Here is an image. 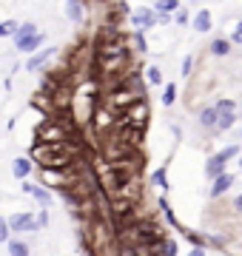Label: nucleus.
Here are the masks:
<instances>
[{
    "label": "nucleus",
    "mask_w": 242,
    "mask_h": 256,
    "mask_svg": "<svg viewBox=\"0 0 242 256\" xmlns=\"http://www.w3.org/2000/svg\"><path fill=\"white\" fill-rule=\"evenodd\" d=\"M182 74H186V77L191 74V57H186V60H182Z\"/></svg>",
    "instance_id": "bb28decb"
},
{
    "label": "nucleus",
    "mask_w": 242,
    "mask_h": 256,
    "mask_svg": "<svg viewBox=\"0 0 242 256\" xmlns=\"http://www.w3.org/2000/svg\"><path fill=\"white\" fill-rule=\"evenodd\" d=\"M32 168H34V165H32L28 156H18V160L12 162V174L18 176V180H26V176L32 174Z\"/></svg>",
    "instance_id": "0eeeda50"
},
{
    "label": "nucleus",
    "mask_w": 242,
    "mask_h": 256,
    "mask_svg": "<svg viewBox=\"0 0 242 256\" xmlns=\"http://www.w3.org/2000/svg\"><path fill=\"white\" fill-rule=\"evenodd\" d=\"M66 140H68V128L60 120H46L38 131V142H66Z\"/></svg>",
    "instance_id": "7ed1b4c3"
},
{
    "label": "nucleus",
    "mask_w": 242,
    "mask_h": 256,
    "mask_svg": "<svg viewBox=\"0 0 242 256\" xmlns=\"http://www.w3.org/2000/svg\"><path fill=\"white\" fill-rule=\"evenodd\" d=\"M234 111H228V114H220V120H216V131H228V128L234 126Z\"/></svg>",
    "instance_id": "f3484780"
},
{
    "label": "nucleus",
    "mask_w": 242,
    "mask_h": 256,
    "mask_svg": "<svg viewBox=\"0 0 242 256\" xmlns=\"http://www.w3.org/2000/svg\"><path fill=\"white\" fill-rule=\"evenodd\" d=\"M9 220H3V216H0V242H9Z\"/></svg>",
    "instance_id": "393cba45"
},
{
    "label": "nucleus",
    "mask_w": 242,
    "mask_h": 256,
    "mask_svg": "<svg viewBox=\"0 0 242 256\" xmlns=\"http://www.w3.org/2000/svg\"><path fill=\"white\" fill-rule=\"evenodd\" d=\"M23 194H28V196H34V200L43 205V208H48L52 205V194L46 191V188H40V185L34 182H23Z\"/></svg>",
    "instance_id": "39448f33"
},
{
    "label": "nucleus",
    "mask_w": 242,
    "mask_h": 256,
    "mask_svg": "<svg viewBox=\"0 0 242 256\" xmlns=\"http://www.w3.org/2000/svg\"><path fill=\"white\" fill-rule=\"evenodd\" d=\"M9 228L12 234H32V230H38V220H34V214H28V210H18V214H12L9 216Z\"/></svg>",
    "instance_id": "20e7f679"
},
{
    "label": "nucleus",
    "mask_w": 242,
    "mask_h": 256,
    "mask_svg": "<svg viewBox=\"0 0 242 256\" xmlns=\"http://www.w3.org/2000/svg\"><path fill=\"white\" fill-rule=\"evenodd\" d=\"M34 23H23V26L18 28V34H14V43H23V40H26V37H32V34H38V32H34Z\"/></svg>",
    "instance_id": "2eb2a0df"
},
{
    "label": "nucleus",
    "mask_w": 242,
    "mask_h": 256,
    "mask_svg": "<svg viewBox=\"0 0 242 256\" xmlns=\"http://www.w3.org/2000/svg\"><path fill=\"white\" fill-rule=\"evenodd\" d=\"M32 160H38L43 168H66V165L72 162V156L63 154V142H38V146L28 151Z\"/></svg>",
    "instance_id": "f257e3e1"
},
{
    "label": "nucleus",
    "mask_w": 242,
    "mask_h": 256,
    "mask_svg": "<svg viewBox=\"0 0 242 256\" xmlns=\"http://www.w3.org/2000/svg\"><path fill=\"white\" fill-rule=\"evenodd\" d=\"M9 256H28V245L20 239H9Z\"/></svg>",
    "instance_id": "4468645a"
},
{
    "label": "nucleus",
    "mask_w": 242,
    "mask_h": 256,
    "mask_svg": "<svg viewBox=\"0 0 242 256\" xmlns=\"http://www.w3.org/2000/svg\"><path fill=\"white\" fill-rule=\"evenodd\" d=\"M57 48H43V52H38L34 57H28V63H26V68L28 72H38V68H43V66L52 60V54H54Z\"/></svg>",
    "instance_id": "423d86ee"
},
{
    "label": "nucleus",
    "mask_w": 242,
    "mask_h": 256,
    "mask_svg": "<svg viewBox=\"0 0 242 256\" xmlns=\"http://www.w3.org/2000/svg\"><path fill=\"white\" fill-rule=\"evenodd\" d=\"M231 40H234V43H242V20H240V26L234 28V34H231Z\"/></svg>",
    "instance_id": "a878e982"
},
{
    "label": "nucleus",
    "mask_w": 242,
    "mask_h": 256,
    "mask_svg": "<svg viewBox=\"0 0 242 256\" xmlns=\"http://www.w3.org/2000/svg\"><path fill=\"white\" fill-rule=\"evenodd\" d=\"M211 52H214L216 57H225L228 52H231V40H222V37H216L214 43H211Z\"/></svg>",
    "instance_id": "ddd939ff"
},
{
    "label": "nucleus",
    "mask_w": 242,
    "mask_h": 256,
    "mask_svg": "<svg viewBox=\"0 0 242 256\" xmlns=\"http://www.w3.org/2000/svg\"><path fill=\"white\" fill-rule=\"evenodd\" d=\"M240 154V146H228V148H222L216 156H211L208 160V165H205V174L211 176V180H216V176H222L225 174V162L228 160H234V156Z\"/></svg>",
    "instance_id": "f03ea898"
},
{
    "label": "nucleus",
    "mask_w": 242,
    "mask_h": 256,
    "mask_svg": "<svg viewBox=\"0 0 242 256\" xmlns=\"http://www.w3.org/2000/svg\"><path fill=\"white\" fill-rule=\"evenodd\" d=\"M231 185H234V174H228V171H225L222 176H216V180H214V185H211V196H214V200H216V196H222Z\"/></svg>",
    "instance_id": "6e6552de"
},
{
    "label": "nucleus",
    "mask_w": 242,
    "mask_h": 256,
    "mask_svg": "<svg viewBox=\"0 0 242 256\" xmlns=\"http://www.w3.org/2000/svg\"><path fill=\"white\" fill-rule=\"evenodd\" d=\"M240 171H242V156H240Z\"/></svg>",
    "instance_id": "7c9ffc66"
},
{
    "label": "nucleus",
    "mask_w": 242,
    "mask_h": 256,
    "mask_svg": "<svg viewBox=\"0 0 242 256\" xmlns=\"http://www.w3.org/2000/svg\"><path fill=\"white\" fill-rule=\"evenodd\" d=\"M174 100H177V86L171 82V86H166V92H162V102L166 106H174Z\"/></svg>",
    "instance_id": "aec40b11"
},
{
    "label": "nucleus",
    "mask_w": 242,
    "mask_h": 256,
    "mask_svg": "<svg viewBox=\"0 0 242 256\" xmlns=\"http://www.w3.org/2000/svg\"><path fill=\"white\" fill-rule=\"evenodd\" d=\"M240 134H242V131H240Z\"/></svg>",
    "instance_id": "2f4dec72"
},
{
    "label": "nucleus",
    "mask_w": 242,
    "mask_h": 256,
    "mask_svg": "<svg viewBox=\"0 0 242 256\" xmlns=\"http://www.w3.org/2000/svg\"><path fill=\"white\" fill-rule=\"evenodd\" d=\"M194 28L196 32H208L211 28V12H196V18H194Z\"/></svg>",
    "instance_id": "9d476101"
},
{
    "label": "nucleus",
    "mask_w": 242,
    "mask_h": 256,
    "mask_svg": "<svg viewBox=\"0 0 242 256\" xmlns=\"http://www.w3.org/2000/svg\"><path fill=\"white\" fill-rule=\"evenodd\" d=\"M40 43H43V34H32V37H26V40H23V43H18V48L20 52H34V48L40 46Z\"/></svg>",
    "instance_id": "9b49d317"
},
{
    "label": "nucleus",
    "mask_w": 242,
    "mask_h": 256,
    "mask_svg": "<svg viewBox=\"0 0 242 256\" xmlns=\"http://www.w3.org/2000/svg\"><path fill=\"white\" fill-rule=\"evenodd\" d=\"M157 23V14L154 12H140V14H134V26H154Z\"/></svg>",
    "instance_id": "f8f14e48"
},
{
    "label": "nucleus",
    "mask_w": 242,
    "mask_h": 256,
    "mask_svg": "<svg viewBox=\"0 0 242 256\" xmlns=\"http://www.w3.org/2000/svg\"><path fill=\"white\" fill-rule=\"evenodd\" d=\"M177 6H180L177 0H160V3H157V9L162 12V14H166V12H174Z\"/></svg>",
    "instance_id": "5701e85b"
},
{
    "label": "nucleus",
    "mask_w": 242,
    "mask_h": 256,
    "mask_svg": "<svg viewBox=\"0 0 242 256\" xmlns=\"http://www.w3.org/2000/svg\"><path fill=\"white\" fill-rule=\"evenodd\" d=\"M157 256H177V242L174 239H162V245H160V250H157Z\"/></svg>",
    "instance_id": "dca6fc26"
},
{
    "label": "nucleus",
    "mask_w": 242,
    "mask_h": 256,
    "mask_svg": "<svg viewBox=\"0 0 242 256\" xmlns=\"http://www.w3.org/2000/svg\"><path fill=\"white\" fill-rule=\"evenodd\" d=\"M68 18L74 20V23H80V18H83V6H80V0H68Z\"/></svg>",
    "instance_id": "a211bd4d"
},
{
    "label": "nucleus",
    "mask_w": 242,
    "mask_h": 256,
    "mask_svg": "<svg viewBox=\"0 0 242 256\" xmlns=\"http://www.w3.org/2000/svg\"><path fill=\"white\" fill-rule=\"evenodd\" d=\"M191 256H205V245H196V248H191Z\"/></svg>",
    "instance_id": "cd10ccee"
},
{
    "label": "nucleus",
    "mask_w": 242,
    "mask_h": 256,
    "mask_svg": "<svg viewBox=\"0 0 242 256\" xmlns=\"http://www.w3.org/2000/svg\"><path fill=\"white\" fill-rule=\"evenodd\" d=\"M151 185H157V188H168V185H166V171H162V168L151 174Z\"/></svg>",
    "instance_id": "412c9836"
},
{
    "label": "nucleus",
    "mask_w": 242,
    "mask_h": 256,
    "mask_svg": "<svg viewBox=\"0 0 242 256\" xmlns=\"http://www.w3.org/2000/svg\"><path fill=\"white\" fill-rule=\"evenodd\" d=\"M46 222H48V214H46V210H40V216H38V225H46Z\"/></svg>",
    "instance_id": "c85d7f7f"
},
{
    "label": "nucleus",
    "mask_w": 242,
    "mask_h": 256,
    "mask_svg": "<svg viewBox=\"0 0 242 256\" xmlns=\"http://www.w3.org/2000/svg\"><path fill=\"white\" fill-rule=\"evenodd\" d=\"M216 120H220V111H216V106H211V108H205L202 114H200V126L216 128Z\"/></svg>",
    "instance_id": "1a4fd4ad"
},
{
    "label": "nucleus",
    "mask_w": 242,
    "mask_h": 256,
    "mask_svg": "<svg viewBox=\"0 0 242 256\" xmlns=\"http://www.w3.org/2000/svg\"><path fill=\"white\" fill-rule=\"evenodd\" d=\"M234 208H236V210H240V214H242V194H240V196H236V200H234Z\"/></svg>",
    "instance_id": "c756f323"
},
{
    "label": "nucleus",
    "mask_w": 242,
    "mask_h": 256,
    "mask_svg": "<svg viewBox=\"0 0 242 256\" xmlns=\"http://www.w3.org/2000/svg\"><path fill=\"white\" fill-rule=\"evenodd\" d=\"M148 82L151 86H160V82H162V72H160L157 66H151L148 68Z\"/></svg>",
    "instance_id": "4be33fe9"
},
{
    "label": "nucleus",
    "mask_w": 242,
    "mask_h": 256,
    "mask_svg": "<svg viewBox=\"0 0 242 256\" xmlns=\"http://www.w3.org/2000/svg\"><path fill=\"white\" fill-rule=\"evenodd\" d=\"M18 23H14V20H3V23H0V37H12V34H18Z\"/></svg>",
    "instance_id": "6ab92c4d"
},
{
    "label": "nucleus",
    "mask_w": 242,
    "mask_h": 256,
    "mask_svg": "<svg viewBox=\"0 0 242 256\" xmlns=\"http://www.w3.org/2000/svg\"><path fill=\"white\" fill-rule=\"evenodd\" d=\"M236 108V102L234 100H220L216 102V111H220V114H228V111H234Z\"/></svg>",
    "instance_id": "b1692460"
}]
</instances>
